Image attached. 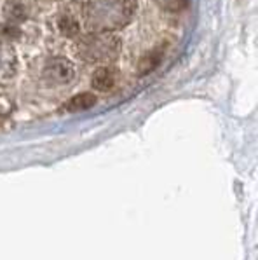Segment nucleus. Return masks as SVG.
<instances>
[{
    "label": "nucleus",
    "instance_id": "nucleus-1",
    "mask_svg": "<svg viewBox=\"0 0 258 260\" xmlns=\"http://www.w3.org/2000/svg\"><path fill=\"white\" fill-rule=\"evenodd\" d=\"M129 0H91L89 18L96 28H115L126 21Z\"/></svg>",
    "mask_w": 258,
    "mask_h": 260
},
{
    "label": "nucleus",
    "instance_id": "nucleus-2",
    "mask_svg": "<svg viewBox=\"0 0 258 260\" xmlns=\"http://www.w3.org/2000/svg\"><path fill=\"white\" fill-rule=\"evenodd\" d=\"M77 47H79V54L82 58L94 63V61H103V59L114 58L119 49V42L117 39L108 34H98L82 39Z\"/></svg>",
    "mask_w": 258,
    "mask_h": 260
},
{
    "label": "nucleus",
    "instance_id": "nucleus-3",
    "mask_svg": "<svg viewBox=\"0 0 258 260\" xmlns=\"http://www.w3.org/2000/svg\"><path fill=\"white\" fill-rule=\"evenodd\" d=\"M44 75L56 84H68L75 79V67L65 58H54L46 65Z\"/></svg>",
    "mask_w": 258,
    "mask_h": 260
},
{
    "label": "nucleus",
    "instance_id": "nucleus-4",
    "mask_svg": "<svg viewBox=\"0 0 258 260\" xmlns=\"http://www.w3.org/2000/svg\"><path fill=\"white\" fill-rule=\"evenodd\" d=\"M91 84H93V87L98 91H110L115 86V72L110 70L108 67H100V69L93 74Z\"/></svg>",
    "mask_w": 258,
    "mask_h": 260
},
{
    "label": "nucleus",
    "instance_id": "nucleus-5",
    "mask_svg": "<svg viewBox=\"0 0 258 260\" xmlns=\"http://www.w3.org/2000/svg\"><path fill=\"white\" fill-rule=\"evenodd\" d=\"M94 105H96V96L93 93H79L65 103V109L68 112H82Z\"/></svg>",
    "mask_w": 258,
    "mask_h": 260
},
{
    "label": "nucleus",
    "instance_id": "nucleus-6",
    "mask_svg": "<svg viewBox=\"0 0 258 260\" xmlns=\"http://www.w3.org/2000/svg\"><path fill=\"white\" fill-rule=\"evenodd\" d=\"M162 59V51H150L146 53L143 58H140V63H138V74L140 75H145L149 72H152L156 67H159Z\"/></svg>",
    "mask_w": 258,
    "mask_h": 260
},
{
    "label": "nucleus",
    "instance_id": "nucleus-7",
    "mask_svg": "<svg viewBox=\"0 0 258 260\" xmlns=\"http://www.w3.org/2000/svg\"><path fill=\"white\" fill-rule=\"evenodd\" d=\"M79 30H81V26H79L77 19L68 18V16H65V18L59 19V31H61L63 35H66V37H73V35H77Z\"/></svg>",
    "mask_w": 258,
    "mask_h": 260
},
{
    "label": "nucleus",
    "instance_id": "nucleus-8",
    "mask_svg": "<svg viewBox=\"0 0 258 260\" xmlns=\"http://www.w3.org/2000/svg\"><path fill=\"white\" fill-rule=\"evenodd\" d=\"M159 4H161L162 9L171 11V13H174V11L183 9L185 4H187V0H159Z\"/></svg>",
    "mask_w": 258,
    "mask_h": 260
}]
</instances>
